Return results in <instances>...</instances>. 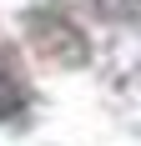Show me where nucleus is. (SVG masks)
Listing matches in <instances>:
<instances>
[{
  "instance_id": "obj_1",
  "label": "nucleus",
  "mask_w": 141,
  "mask_h": 146,
  "mask_svg": "<svg viewBox=\"0 0 141 146\" xmlns=\"http://www.w3.org/2000/svg\"><path fill=\"white\" fill-rule=\"evenodd\" d=\"M20 101H25V96H20V86L0 76V121H5V116H15V111H20Z\"/></svg>"
}]
</instances>
